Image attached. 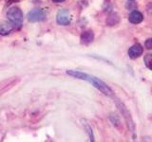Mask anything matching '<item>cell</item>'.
<instances>
[{
	"label": "cell",
	"instance_id": "7a4b0ae2",
	"mask_svg": "<svg viewBox=\"0 0 152 142\" xmlns=\"http://www.w3.org/2000/svg\"><path fill=\"white\" fill-rule=\"evenodd\" d=\"M7 17L9 21L13 24L14 28H20L23 22V12L21 9L16 7H12L7 12Z\"/></svg>",
	"mask_w": 152,
	"mask_h": 142
},
{
	"label": "cell",
	"instance_id": "6da1fadb",
	"mask_svg": "<svg viewBox=\"0 0 152 142\" xmlns=\"http://www.w3.org/2000/svg\"><path fill=\"white\" fill-rule=\"evenodd\" d=\"M68 74L72 76L74 78H77L80 80H88L90 83H92V85L94 87H96L97 89H99L100 91L103 92L104 95L107 96H112L113 95V91L111 90V88L107 85L104 82H102L101 80H99L98 78H95L93 76L88 75L86 73L80 72V71H72V70H69Z\"/></svg>",
	"mask_w": 152,
	"mask_h": 142
},
{
	"label": "cell",
	"instance_id": "52a82bcc",
	"mask_svg": "<svg viewBox=\"0 0 152 142\" xmlns=\"http://www.w3.org/2000/svg\"><path fill=\"white\" fill-rule=\"evenodd\" d=\"M14 28L13 24L11 22H5L0 25V34L1 35H8L11 33L12 30Z\"/></svg>",
	"mask_w": 152,
	"mask_h": 142
},
{
	"label": "cell",
	"instance_id": "ba28073f",
	"mask_svg": "<svg viewBox=\"0 0 152 142\" xmlns=\"http://www.w3.org/2000/svg\"><path fill=\"white\" fill-rule=\"evenodd\" d=\"M93 38H94V35L92 31H90V30L85 31L81 34V43L84 45H88L93 41Z\"/></svg>",
	"mask_w": 152,
	"mask_h": 142
},
{
	"label": "cell",
	"instance_id": "277c9868",
	"mask_svg": "<svg viewBox=\"0 0 152 142\" xmlns=\"http://www.w3.org/2000/svg\"><path fill=\"white\" fill-rule=\"evenodd\" d=\"M56 22L61 26H66L70 22V14L66 9H61L56 15Z\"/></svg>",
	"mask_w": 152,
	"mask_h": 142
},
{
	"label": "cell",
	"instance_id": "8992f818",
	"mask_svg": "<svg viewBox=\"0 0 152 142\" xmlns=\"http://www.w3.org/2000/svg\"><path fill=\"white\" fill-rule=\"evenodd\" d=\"M128 20L132 24H139L144 20V16H142V14L140 12L133 11L129 14V16H128Z\"/></svg>",
	"mask_w": 152,
	"mask_h": 142
},
{
	"label": "cell",
	"instance_id": "30bf717a",
	"mask_svg": "<svg viewBox=\"0 0 152 142\" xmlns=\"http://www.w3.org/2000/svg\"><path fill=\"white\" fill-rule=\"evenodd\" d=\"M145 47L147 49H152V38H150V39H147L145 41Z\"/></svg>",
	"mask_w": 152,
	"mask_h": 142
},
{
	"label": "cell",
	"instance_id": "8fae6325",
	"mask_svg": "<svg viewBox=\"0 0 152 142\" xmlns=\"http://www.w3.org/2000/svg\"><path fill=\"white\" fill-rule=\"evenodd\" d=\"M53 2H55V3H61V2H63V1H65V0H52Z\"/></svg>",
	"mask_w": 152,
	"mask_h": 142
},
{
	"label": "cell",
	"instance_id": "3957f363",
	"mask_svg": "<svg viewBox=\"0 0 152 142\" xmlns=\"http://www.w3.org/2000/svg\"><path fill=\"white\" fill-rule=\"evenodd\" d=\"M46 19V12L41 9H34L28 13V20L30 22H40Z\"/></svg>",
	"mask_w": 152,
	"mask_h": 142
},
{
	"label": "cell",
	"instance_id": "9c48e42d",
	"mask_svg": "<svg viewBox=\"0 0 152 142\" xmlns=\"http://www.w3.org/2000/svg\"><path fill=\"white\" fill-rule=\"evenodd\" d=\"M145 64L146 65L147 68H149L150 70H152V54H146L145 56Z\"/></svg>",
	"mask_w": 152,
	"mask_h": 142
},
{
	"label": "cell",
	"instance_id": "5b68a950",
	"mask_svg": "<svg viewBox=\"0 0 152 142\" xmlns=\"http://www.w3.org/2000/svg\"><path fill=\"white\" fill-rule=\"evenodd\" d=\"M142 52H144L142 46L140 44H135L128 49V56H129L131 59H136L142 54Z\"/></svg>",
	"mask_w": 152,
	"mask_h": 142
}]
</instances>
